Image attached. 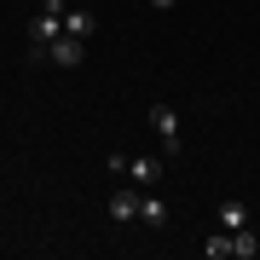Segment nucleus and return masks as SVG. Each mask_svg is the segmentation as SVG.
<instances>
[{"label":"nucleus","instance_id":"1","mask_svg":"<svg viewBox=\"0 0 260 260\" xmlns=\"http://www.w3.org/2000/svg\"><path fill=\"white\" fill-rule=\"evenodd\" d=\"M64 0H41V12H35V41H29V58H35V64H47V47L58 35H64Z\"/></svg>","mask_w":260,"mask_h":260},{"label":"nucleus","instance_id":"2","mask_svg":"<svg viewBox=\"0 0 260 260\" xmlns=\"http://www.w3.org/2000/svg\"><path fill=\"white\" fill-rule=\"evenodd\" d=\"M150 127H156V139H162L168 156H179V150H185V121H179L174 104H150Z\"/></svg>","mask_w":260,"mask_h":260},{"label":"nucleus","instance_id":"3","mask_svg":"<svg viewBox=\"0 0 260 260\" xmlns=\"http://www.w3.org/2000/svg\"><path fill=\"white\" fill-rule=\"evenodd\" d=\"M110 168H116V174H127L139 191H156V179H162V162H156V156H121V150H116Z\"/></svg>","mask_w":260,"mask_h":260},{"label":"nucleus","instance_id":"4","mask_svg":"<svg viewBox=\"0 0 260 260\" xmlns=\"http://www.w3.org/2000/svg\"><path fill=\"white\" fill-rule=\"evenodd\" d=\"M81 58H87V41H75V35H58L47 47V64H58V70H75Z\"/></svg>","mask_w":260,"mask_h":260},{"label":"nucleus","instance_id":"5","mask_svg":"<svg viewBox=\"0 0 260 260\" xmlns=\"http://www.w3.org/2000/svg\"><path fill=\"white\" fill-rule=\"evenodd\" d=\"M139 197H145L139 185H133V191H116V197H110V220H116V225L139 220Z\"/></svg>","mask_w":260,"mask_h":260},{"label":"nucleus","instance_id":"6","mask_svg":"<svg viewBox=\"0 0 260 260\" xmlns=\"http://www.w3.org/2000/svg\"><path fill=\"white\" fill-rule=\"evenodd\" d=\"M139 220L150 225V232H162V225H168V203H162L156 191H145V197H139Z\"/></svg>","mask_w":260,"mask_h":260},{"label":"nucleus","instance_id":"7","mask_svg":"<svg viewBox=\"0 0 260 260\" xmlns=\"http://www.w3.org/2000/svg\"><path fill=\"white\" fill-rule=\"evenodd\" d=\"M93 29H99V18H93V12H81V6H75V12H64V35L93 41Z\"/></svg>","mask_w":260,"mask_h":260},{"label":"nucleus","instance_id":"8","mask_svg":"<svg viewBox=\"0 0 260 260\" xmlns=\"http://www.w3.org/2000/svg\"><path fill=\"white\" fill-rule=\"evenodd\" d=\"M249 220H254L249 203H220V232H243Z\"/></svg>","mask_w":260,"mask_h":260},{"label":"nucleus","instance_id":"9","mask_svg":"<svg viewBox=\"0 0 260 260\" xmlns=\"http://www.w3.org/2000/svg\"><path fill=\"white\" fill-rule=\"evenodd\" d=\"M232 254H237V260H254V254H260V232H254V225L232 232Z\"/></svg>","mask_w":260,"mask_h":260},{"label":"nucleus","instance_id":"10","mask_svg":"<svg viewBox=\"0 0 260 260\" xmlns=\"http://www.w3.org/2000/svg\"><path fill=\"white\" fill-rule=\"evenodd\" d=\"M203 254H208V260H232V232H214V237L203 243Z\"/></svg>","mask_w":260,"mask_h":260},{"label":"nucleus","instance_id":"11","mask_svg":"<svg viewBox=\"0 0 260 260\" xmlns=\"http://www.w3.org/2000/svg\"><path fill=\"white\" fill-rule=\"evenodd\" d=\"M150 6H174V0H150Z\"/></svg>","mask_w":260,"mask_h":260},{"label":"nucleus","instance_id":"12","mask_svg":"<svg viewBox=\"0 0 260 260\" xmlns=\"http://www.w3.org/2000/svg\"><path fill=\"white\" fill-rule=\"evenodd\" d=\"M254 208H260V203H254Z\"/></svg>","mask_w":260,"mask_h":260}]
</instances>
